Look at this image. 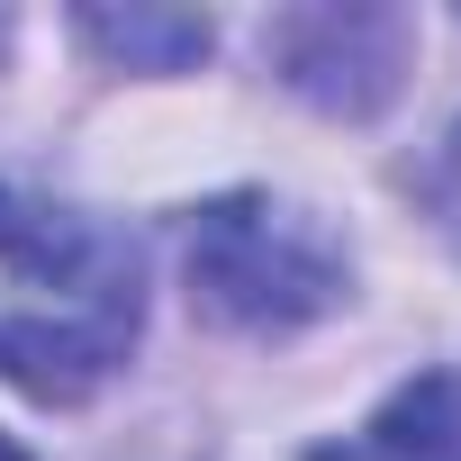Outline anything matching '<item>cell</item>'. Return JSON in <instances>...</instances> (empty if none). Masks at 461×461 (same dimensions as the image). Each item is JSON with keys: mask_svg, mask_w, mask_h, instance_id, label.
<instances>
[{"mask_svg": "<svg viewBox=\"0 0 461 461\" xmlns=\"http://www.w3.org/2000/svg\"><path fill=\"white\" fill-rule=\"evenodd\" d=\"M145 335V263L118 226L0 181V380L46 407L91 398Z\"/></svg>", "mask_w": 461, "mask_h": 461, "instance_id": "1", "label": "cell"}, {"mask_svg": "<svg viewBox=\"0 0 461 461\" xmlns=\"http://www.w3.org/2000/svg\"><path fill=\"white\" fill-rule=\"evenodd\" d=\"M416 28L398 10H281L263 28V64L326 118H380L407 82Z\"/></svg>", "mask_w": 461, "mask_h": 461, "instance_id": "3", "label": "cell"}, {"mask_svg": "<svg viewBox=\"0 0 461 461\" xmlns=\"http://www.w3.org/2000/svg\"><path fill=\"white\" fill-rule=\"evenodd\" d=\"M73 28L91 55H109L127 73H190L217 46V28L199 10H73Z\"/></svg>", "mask_w": 461, "mask_h": 461, "instance_id": "4", "label": "cell"}, {"mask_svg": "<svg viewBox=\"0 0 461 461\" xmlns=\"http://www.w3.org/2000/svg\"><path fill=\"white\" fill-rule=\"evenodd\" d=\"M308 461H389V452H380V443H371V434H353V443H317V452H308Z\"/></svg>", "mask_w": 461, "mask_h": 461, "instance_id": "7", "label": "cell"}, {"mask_svg": "<svg viewBox=\"0 0 461 461\" xmlns=\"http://www.w3.org/2000/svg\"><path fill=\"white\" fill-rule=\"evenodd\" d=\"M0 461H37V452H28V443H10V434H0Z\"/></svg>", "mask_w": 461, "mask_h": 461, "instance_id": "8", "label": "cell"}, {"mask_svg": "<svg viewBox=\"0 0 461 461\" xmlns=\"http://www.w3.org/2000/svg\"><path fill=\"white\" fill-rule=\"evenodd\" d=\"M190 308L226 335H299L353 299L344 236L281 190H217L181 226Z\"/></svg>", "mask_w": 461, "mask_h": 461, "instance_id": "2", "label": "cell"}, {"mask_svg": "<svg viewBox=\"0 0 461 461\" xmlns=\"http://www.w3.org/2000/svg\"><path fill=\"white\" fill-rule=\"evenodd\" d=\"M416 199H425V217H434V236L461 254V118L443 127V145L425 154V172H416Z\"/></svg>", "mask_w": 461, "mask_h": 461, "instance_id": "6", "label": "cell"}, {"mask_svg": "<svg viewBox=\"0 0 461 461\" xmlns=\"http://www.w3.org/2000/svg\"><path fill=\"white\" fill-rule=\"evenodd\" d=\"M389 461H461V371H416L362 425Z\"/></svg>", "mask_w": 461, "mask_h": 461, "instance_id": "5", "label": "cell"}]
</instances>
